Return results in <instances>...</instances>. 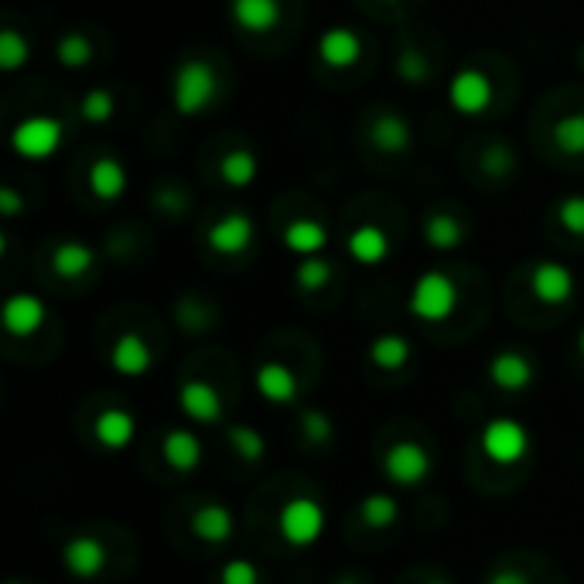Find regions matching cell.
<instances>
[{
    "instance_id": "obj_32",
    "label": "cell",
    "mask_w": 584,
    "mask_h": 584,
    "mask_svg": "<svg viewBox=\"0 0 584 584\" xmlns=\"http://www.w3.org/2000/svg\"><path fill=\"white\" fill-rule=\"evenodd\" d=\"M28 59H31V49H28L24 34L14 31V28L0 31V69H4V72H18L21 66H28Z\"/></svg>"
},
{
    "instance_id": "obj_38",
    "label": "cell",
    "mask_w": 584,
    "mask_h": 584,
    "mask_svg": "<svg viewBox=\"0 0 584 584\" xmlns=\"http://www.w3.org/2000/svg\"><path fill=\"white\" fill-rule=\"evenodd\" d=\"M219 584H260V567L253 561H243V557H233L222 564L219 571Z\"/></svg>"
},
{
    "instance_id": "obj_40",
    "label": "cell",
    "mask_w": 584,
    "mask_h": 584,
    "mask_svg": "<svg viewBox=\"0 0 584 584\" xmlns=\"http://www.w3.org/2000/svg\"><path fill=\"white\" fill-rule=\"evenodd\" d=\"M485 584H533L530 574H523L520 567H500V571H492L485 577Z\"/></svg>"
},
{
    "instance_id": "obj_30",
    "label": "cell",
    "mask_w": 584,
    "mask_h": 584,
    "mask_svg": "<svg viewBox=\"0 0 584 584\" xmlns=\"http://www.w3.org/2000/svg\"><path fill=\"white\" fill-rule=\"evenodd\" d=\"M230 444H233V452L243 462H250V465L266 455V437L256 427H250V424H233L230 427Z\"/></svg>"
},
{
    "instance_id": "obj_10",
    "label": "cell",
    "mask_w": 584,
    "mask_h": 584,
    "mask_svg": "<svg viewBox=\"0 0 584 584\" xmlns=\"http://www.w3.org/2000/svg\"><path fill=\"white\" fill-rule=\"evenodd\" d=\"M44 319H49V308H44V301L38 294L21 291V294H11L4 301V329L18 339L34 335L44 325Z\"/></svg>"
},
{
    "instance_id": "obj_34",
    "label": "cell",
    "mask_w": 584,
    "mask_h": 584,
    "mask_svg": "<svg viewBox=\"0 0 584 584\" xmlns=\"http://www.w3.org/2000/svg\"><path fill=\"white\" fill-rule=\"evenodd\" d=\"M301 434H304L308 444L325 447V444L335 441V424H332V417H329L325 411L308 407V411H301Z\"/></svg>"
},
{
    "instance_id": "obj_26",
    "label": "cell",
    "mask_w": 584,
    "mask_h": 584,
    "mask_svg": "<svg viewBox=\"0 0 584 584\" xmlns=\"http://www.w3.org/2000/svg\"><path fill=\"white\" fill-rule=\"evenodd\" d=\"M89 189H93L100 199H120L127 189V171L117 158H100L93 168H89Z\"/></svg>"
},
{
    "instance_id": "obj_13",
    "label": "cell",
    "mask_w": 584,
    "mask_h": 584,
    "mask_svg": "<svg viewBox=\"0 0 584 584\" xmlns=\"http://www.w3.org/2000/svg\"><path fill=\"white\" fill-rule=\"evenodd\" d=\"M209 243L215 253H243L250 243H253V219L246 212H230V215H222L215 226L209 230Z\"/></svg>"
},
{
    "instance_id": "obj_37",
    "label": "cell",
    "mask_w": 584,
    "mask_h": 584,
    "mask_svg": "<svg viewBox=\"0 0 584 584\" xmlns=\"http://www.w3.org/2000/svg\"><path fill=\"white\" fill-rule=\"evenodd\" d=\"M396 75L403 82H411V85H421L431 75V66H427V59L417 49H403L400 59H396Z\"/></svg>"
},
{
    "instance_id": "obj_4",
    "label": "cell",
    "mask_w": 584,
    "mask_h": 584,
    "mask_svg": "<svg viewBox=\"0 0 584 584\" xmlns=\"http://www.w3.org/2000/svg\"><path fill=\"white\" fill-rule=\"evenodd\" d=\"M459 308V288L455 281L441 274V271H427L417 278L414 291H411V314L421 322H444L447 314Z\"/></svg>"
},
{
    "instance_id": "obj_19",
    "label": "cell",
    "mask_w": 584,
    "mask_h": 584,
    "mask_svg": "<svg viewBox=\"0 0 584 584\" xmlns=\"http://www.w3.org/2000/svg\"><path fill=\"white\" fill-rule=\"evenodd\" d=\"M253 383H256V393L271 403H291L298 396V376L284 363H263Z\"/></svg>"
},
{
    "instance_id": "obj_7",
    "label": "cell",
    "mask_w": 584,
    "mask_h": 584,
    "mask_svg": "<svg viewBox=\"0 0 584 584\" xmlns=\"http://www.w3.org/2000/svg\"><path fill=\"white\" fill-rule=\"evenodd\" d=\"M447 100H452L459 113L475 117L492 103V82L482 69H462L455 72L452 85H447Z\"/></svg>"
},
{
    "instance_id": "obj_1",
    "label": "cell",
    "mask_w": 584,
    "mask_h": 584,
    "mask_svg": "<svg viewBox=\"0 0 584 584\" xmlns=\"http://www.w3.org/2000/svg\"><path fill=\"white\" fill-rule=\"evenodd\" d=\"M530 431L526 424H520L516 417H492L482 434H479V447H482V455L492 462V465H520L526 455H530Z\"/></svg>"
},
{
    "instance_id": "obj_43",
    "label": "cell",
    "mask_w": 584,
    "mask_h": 584,
    "mask_svg": "<svg viewBox=\"0 0 584 584\" xmlns=\"http://www.w3.org/2000/svg\"><path fill=\"white\" fill-rule=\"evenodd\" d=\"M427 584H452V581H444V577H437V581H427Z\"/></svg>"
},
{
    "instance_id": "obj_42",
    "label": "cell",
    "mask_w": 584,
    "mask_h": 584,
    "mask_svg": "<svg viewBox=\"0 0 584 584\" xmlns=\"http://www.w3.org/2000/svg\"><path fill=\"white\" fill-rule=\"evenodd\" d=\"M577 349H581V355H584V329H581V335H577Z\"/></svg>"
},
{
    "instance_id": "obj_36",
    "label": "cell",
    "mask_w": 584,
    "mask_h": 584,
    "mask_svg": "<svg viewBox=\"0 0 584 584\" xmlns=\"http://www.w3.org/2000/svg\"><path fill=\"white\" fill-rule=\"evenodd\" d=\"M113 97L107 93V89H89V93L82 97L79 103V113L89 120V123H107L113 117Z\"/></svg>"
},
{
    "instance_id": "obj_2",
    "label": "cell",
    "mask_w": 584,
    "mask_h": 584,
    "mask_svg": "<svg viewBox=\"0 0 584 584\" xmlns=\"http://www.w3.org/2000/svg\"><path fill=\"white\" fill-rule=\"evenodd\" d=\"M171 100L182 117L202 113L215 100V72L202 59H185L171 79Z\"/></svg>"
},
{
    "instance_id": "obj_14",
    "label": "cell",
    "mask_w": 584,
    "mask_h": 584,
    "mask_svg": "<svg viewBox=\"0 0 584 584\" xmlns=\"http://www.w3.org/2000/svg\"><path fill=\"white\" fill-rule=\"evenodd\" d=\"M536 370L533 363L523 355V352H500V355H492V363H489V380L496 383L500 390L506 393H520L533 383Z\"/></svg>"
},
{
    "instance_id": "obj_35",
    "label": "cell",
    "mask_w": 584,
    "mask_h": 584,
    "mask_svg": "<svg viewBox=\"0 0 584 584\" xmlns=\"http://www.w3.org/2000/svg\"><path fill=\"white\" fill-rule=\"evenodd\" d=\"M332 278V266L322 256H301L298 271H294V284L301 291H322Z\"/></svg>"
},
{
    "instance_id": "obj_3",
    "label": "cell",
    "mask_w": 584,
    "mask_h": 584,
    "mask_svg": "<svg viewBox=\"0 0 584 584\" xmlns=\"http://www.w3.org/2000/svg\"><path fill=\"white\" fill-rule=\"evenodd\" d=\"M278 530L291 547H314L325 533V506L311 496H294L281 506Z\"/></svg>"
},
{
    "instance_id": "obj_25",
    "label": "cell",
    "mask_w": 584,
    "mask_h": 584,
    "mask_svg": "<svg viewBox=\"0 0 584 584\" xmlns=\"http://www.w3.org/2000/svg\"><path fill=\"white\" fill-rule=\"evenodd\" d=\"M373 141L380 151L386 154H403L411 148V127L400 113H383L376 123H373Z\"/></svg>"
},
{
    "instance_id": "obj_5",
    "label": "cell",
    "mask_w": 584,
    "mask_h": 584,
    "mask_svg": "<svg viewBox=\"0 0 584 584\" xmlns=\"http://www.w3.org/2000/svg\"><path fill=\"white\" fill-rule=\"evenodd\" d=\"M383 469L386 475L396 482V485H421L431 469H434V459L424 444L417 441H396L386 447V455H383Z\"/></svg>"
},
{
    "instance_id": "obj_22",
    "label": "cell",
    "mask_w": 584,
    "mask_h": 584,
    "mask_svg": "<svg viewBox=\"0 0 584 584\" xmlns=\"http://www.w3.org/2000/svg\"><path fill=\"white\" fill-rule=\"evenodd\" d=\"M93 263H97L93 246H85V243H79V240H66V243H59L56 253H52L56 274H59V278H69V281L89 274V271H93Z\"/></svg>"
},
{
    "instance_id": "obj_23",
    "label": "cell",
    "mask_w": 584,
    "mask_h": 584,
    "mask_svg": "<svg viewBox=\"0 0 584 584\" xmlns=\"http://www.w3.org/2000/svg\"><path fill=\"white\" fill-rule=\"evenodd\" d=\"M386 253H390V240L380 226H359L349 233V256L355 263L376 266L380 260H386Z\"/></svg>"
},
{
    "instance_id": "obj_9",
    "label": "cell",
    "mask_w": 584,
    "mask_h": 584,
    "mask_svg": "<svg viewBox=\"0 0 584 584\" xmlns=\"http://www.w3.org/2000/svg\"><path fill=\"white\" fill-rule=\"evenodd\" d=\"M62 567L79 581L97 577L107 567L103 541H97V536H72V541H66V547H62Z\"/></svg>"
},
{
    "instance_id": "obj_8",
    "label": "cell",
    "mask_w": 584,
    "mask_h": 584,
    "mask_svg": "<svg viewBox=\"0 0 584 584\" xmlns=\"http://www.w3.org/2000/svg\"><path fill=\"white\" fill-rule=\"evenodd\" d=\"M178 407L195 424H219L222 421V400L212 383L205 380H185L178 390Z\"/></svg>"
},
{
    "instance_id": "obj_24",
    "label": "cell",
    "mask_w": 584,
    "mask_h": 584,
    "mask_svg": "<svg viewBox=\"0 0 584 584\" xmlns=\"http://www.w3.org/2000/svg\"><path fill=\"white\" fill-rule=\"evenodd\" d=\"M411 359V342L396 335V332H386V335H376L370 342V363L376 370H403Z\"/></svg>"
},
{
    "instance_id": "obj_29",
    "label": "cell",
    "mask_w": 584,
    "mask_h": 584,
    "mask_svg": "<svg viewBox=\"0 0 584 584\" xmlns=\"http://www.w3.org/2000/svg\"><path fill=\"white\" fill-rule=\"evenodd\" d=\"M256 154L246 151V148H233L226 158L219 161V174H222V182L233 185V189H246L253 178H256Z\"/></svg>"
},
{
    "instance_id": "obj_27",
    "label": "cell",
    "mask_w": 584,
    "mask_h": 584,
    "mask_svg": "<svg viewBox=\"0 0 584 584\" xmlns=\"http://www.w3.org/2000/svg\"><path fill=\"white\" fill-rule=\"evenodd\" d=\"M359 516L370 530H390L400 520V503L390 492H370V496L359 503Z\"/></svg>"
},
{
    "instance_id": "obj_17",
    "label": "cell",
    "mask_w": 584,
    "mask_h": 584,
    "mask_svg": "<svg viewBox=\"0 0 584 584\" xmlns=\"http://www.w3.org/2000/svg\"><path fill=\"white\" fill-rule=\"evenodd\" d=\"M192 530H195L199 541H205V544H226L230 536L236 533V516H233L230 506H222V503H205V506L195 510V516H192Z\"/></svg>"
},
{
    "instance_id": "obj_12",
    "label": "cell",
    "mask_w": 584,
    "mask_h": 584,
    "mask_svg": "<svg viewBox=\"0 0 584 584\" xmlns=\"http://www.w3.org/2000/svg\"><path fill=\"white\" fill-rule=\"evenodd\" d=\"M530 288H533V294L541 298L544 304H564L574 294V274L567 271L564 263H557V260H544V263L533 266Z\"/></svg>"
},
{
    "instance_id": "obj_31",
    "label": "cell",
    "mask_w": 584,
    "mask_h": 584,
    "mask_svg": "<svg viewBox=\"0 0 584 584\" xmlns=\"http://www.w3.org/2000/svg\"><path fill=\"white\" fill-rule=\"evenodd\" d=\"M554 144L564 154H584V113H567L554 123Z\"/></svg>"
},
{
    "instance_id": "obj_11",
    "label": "cell",
    "mask_w": 584,
    "mask_h": 584,
    "mask_svg": "<svg viewBox=\"0 0 584 584\" xmlns=\"http://www.w3.org/2000/svg\"><path fill=\"white\" fill-rule=\"evenodd\" d=\"M110 366L120 376H144L154 366V352L138 332H123L110 349Z\"/></svg>"
},
{
    "instance_id": "obj_6",
    "label": "cell",
    "mask_w": 584,
    "mask_h": 584,
    "mask_svg": "<svg viewBox=\"0 0 584 584\" xmlns=\"http://www.w3.org/2000/svg\"><path fill=\"white\" fill-rule=\"evenodd\" d=\"M11 144L21 158H31V161H41L59 151L62 144V123L52 120V117H28L14 127L11 133Z\"/></svg>"
},
{
    "instance_id": "obj_44",
    "label": "cell",
    "mask_w": 584,
    "mask_h": 584,
    "mask_svg": "<svg viewBox=\"0 0 584 584\" xmlns=\"http://www.w3.org/2000/svg\"><path fill=\"white\" fill-rule=\"evenodd\" d=\"M8 584H21V581H8Z\"/></svg>"
},
{
    "instance_id": "obj_28",
    "label": "cell",
    "mask_w": 584,
    "mask_h": 584,
    "mask_svg": "<svg viewBox=\"0 0 584 584\" xmlns=\"http://www.w3.org/2000/svg\"><path fill=\"white\" fill-rule=\"evenodd\" d=\"M462 236H465V226L455 215H447V212H434L424 222V240L434 250H455L462 243Z\"/></svg>"
},
{
    "instance_id": "obj_33",
    "label": "cell",
    "mask_w": 584,
    "mask_h": 584,
    "mask_svg": "<svg viewBox=\"0 0 584 584\" xmlns=\"http://www.w3.org/2000/svg\"><path fill=\"white\" fill-rule=\"evenodd\" d=\"M56 59L66 69H82V66H89V59H93V44H89V38H82L79 31H69L56 44Z\"/></svg>"
},
{
    "instance_id": "obj_41",
    "label": "cell",
    "mask_w": 584,
    "mask_h": 584,
    "mask_svg": "<svg viewBox=\"0 0 584 584\" xmlns=\"http://www.w3.org/2000/svg\"><path fill=\"white\" fill-rule=\"evenodd\" d=\"M0 209H4V215H18L21 199H18V192H14V189H0Z\"/></svg>"
},
{
    "instance_id": "obj_21",
    "label": "cell",
    "mask_w": 584,
    "mask_h": 584,
    "mask_svg": "<svg viewBox=\"0 0 584 584\" xmlns=\"http://www.w3.org/2000/svg\"><path fill=\"white\" fill-rule=\"evenodd\" d=\"M325 243H329V233L322 222H314V219H294L284 230V246L298 256H319Z\"/></svg>"
},
{
    "instance_id": "obj_18",
    "label": "cell",
    "mask_w": 584,
    "mask_h": 584,
    "mask_svg": "<svg viewBox=\"0 0 584 584\" xmlns=\"http://www.w3.org/2000/svg\"><path fill=\"white\" fill-rule=\"evenodd\" d=\"M319 56L329 69H349L359 62V56H363V41H359V34L349 28H329L319 38Z\"/></svg>"
},
{
    "instance_id": "obj_16",
    "label": "cell",
    "mask_w": 584,
    "mask_h": 584,
    "mask_svg": "<svg viewBox=\"0 0 584 584\" xmlns=\"http://www.w3.org/2000/svg\"><path fill=\"white\" fill-rule=\"evenodd\" d=\"M133 434H138V421H133V414L123 407H107L93 424V437L100 447H107V452H123L133 441Z\"/></svg>"
},
{
    "instance_id": "obj_39",
    "label": "cell",
    "mask_w": 584,
    "mask_h": 584,
    "mask_svg": "<svg viewBox=\"0 0 584 584\" xmlns=\"http://www.w3.org/2000/svg\"><path fill=\"white\" fill-rule=\"evenodd\" d=\"M557 219H561V226H564L567 233L584 236V195H567V199H561Z\"/></svg>"
},
{
    "instance_id": "obj_20",
    "label": "cell",
    "mask_w": 584,
    "mask_h": 584,
    "mask_svg": "<svg viewBox=\"0 0 584 584\" xmlns=\"http://www.w3.org/2000/svg\"><path fill=\"white\" fill-rule=\"evenodd\" d=\"M233 21L236 28L250 31V34H263L271 31L281 21V4L278 0H233Z\"/></svg>"
},
{
    "instance_id": "obj_15",
    "label": "cell",
    "mask_w": 584,
    "mask_h": 584,
    "mask_svg": "<svg viewBox=\"0 0 584 584\" xmlns=\"http://www.w3.org/2000/svg\"><path fill=\"white\" fill-rule=\"evenodd\" d=\"M161 455H164V462L174 469V472H195L199 465H202V441H199V434H192L189 427H174V431H168L164 434V441H161Z\"/></svg>"
}]
</instances>
